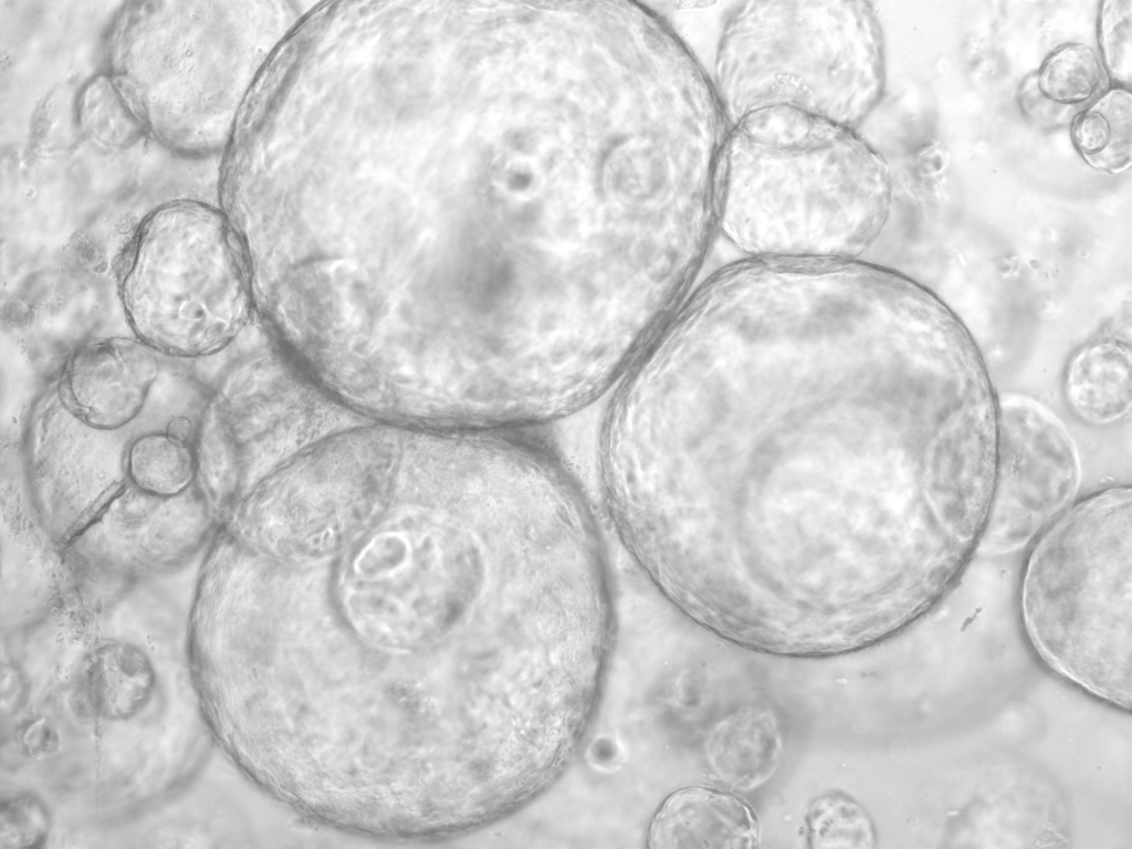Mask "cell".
Instances as JSON below:
<instances>
[{
  "label": "cell",
  "mask_w": 1132,
  "mask_h": 849,
  "mask_svg": "<svg viewBox=\"0 0 1132 849\" xmlns=\"http://www.w3.org/2000/svg\"><path fill=\"white\" fill-rule=\"evenodd\" d=\"M731 124L786 106L861 129L879 106L887 62L868 1H740L721 24L711 73Z\"/></svg>",
  "instance_id": "cell-2"
},
{
  "label": "cell",
  "mask_w": 1132,
  "mask_h": 849,
  "mask_svg": "<svg viewBox=\"0 0 1132 849\" xmlns=\"http://www.w3.org/2000/svg\"><path fill=\"white\" fill-rule=\"evenodd\" d=\"M125 430L83 422L56 391L34 409L23 479L38 522L62 549L127 483L124 457L133 433Z\"/></svg>",
  "instance_id": "cell-7"
},
{
  "label": "cell",
  "mask_w": 1132,
  "mask_h": 849,
  "mask_svg": "<svg viewBox=\"0 0 1132 849\" xmlns=\"http://www.w3.org/2000/svg\"><path fill=\"white\" fill-rule=\"evenodd\" d=\"M158 371L156 352L136 336L95 337L70 353L55 391L83 422L122 430L142 415Z\"/></svg>",
  "instance_id": "cell-8"
},
{
  "label": "cell",
  "mask_w": 1132,
  "mask_h": 849,
  "mask_svg": "<svg viewBox=\"0 0 1132 849\" xmlns=\"http://www.w3.org/2000/svg\"><path fill=\"white\" fill-rule=\"evenodd\" d=\"M1109 78L1096 51L1082 43L1057 46L1023 80L1017 104L1026 119L1044 130L1070 126L1108 90Z\"/></svg>",
  "instance_id": "cell-10"
},
{
  "label": "cell",
  "mask_w": 1132,
  "mask_h": 849,
  "mask_svg": "<svg viewBox=\"0 0 1132 849\" xmlns=\"http://www.w3.org/2000/svg\"><path fill=\"white\" fill-rule=\"evenodd\" d=\"M51 818L43 801L31 794L12 795L1 803L0 847L34 848L46 839Z\"/></svg>",
  "instance_id": "cell-18"
},
{
  "label": "cell",
  "mask_w": 1132,
  "mask_h": 849,
  "mask_svg": "<svg viewBox=\"0 0 1132 849\" xmlns=\"http://www.w3.org/2000/svg\"><path fill=\"white\" fill-rule=\"evenodd\" d=\"M217 524L196 484L161 499L127 482L63 548L66 572L81 593L123 590L185 566Z\"/></svg>",
  "instance_id": "cell-6"
},
{
  "label": "cell",
  "mask_w": 1132,
  "mask_h": 849,
  "mask_svg": "<svg viewBox=\"0 0 1132 849\" xmlns=\"http://www.w3.org/2000/svg\"><path fill=\"white\" fill-rule=\"evenodd\" d=\"M893 176L861 133L797 108L730 125L716 170V228L752 258L853 260L880 239Z\"/></svg>",
  "instance_id": "cell-1"
},
{
  "label": "cell",
  "mask_w": 1132,
  "mask_h": 849,
  "mask_svg": "<svg viewBox=\"0 0 1132 849\" xmlns=\"http://www.w3.org/2000/svg\"><path fill=\"white\" fill-rule=\"evenodd\" d=\"M154 685L153 665L137 646L104 641L84 663L74 694L75 706L90 719L127 720L147 704Z\"/></svg>",
  "instance_id": "cell-13"
},
{
  "label": "cell",
  "mask_w": 1132,
  "mask_h": 849,
  "mask_svg": "<svg viewBox=\"0 0 1132 849\" xmlns=\"http://www.w3.org/2000/svg\"><path fill=\"white\" fill-rule=\"evenodd\" d=\"M1107 329L1077 348L1063 373L1069 408L1083 421L1109 424L1131 408L1130 333Z\"/></svg>",
  "instance_id": "cell-11"
},
{
  "label": "cell",
  "mask_w": 1132,
  "mask_h": 849,
  "mask_svg": "<svg viewBox=\"0 0 1132 849\" xmlns=\"http://www.w3.org/2000/svg\"><path fill=\"white\" fill-rule=\"evenodd\" d=\"M116 281L133 333L166 356L214 355L250 318L243 254L221 218L202 207L167 208L146 220Z\"/></svg>",
  "instance_id": "cell-4"
},
{
  "label": "cell",
  "mask_w": 1132,
  "mask_h": 849,
  "mask_svg": "<svg viewBox=\"0 0 1132 849\" xmlns=\"http://www.w3.org/2000/svg\"><path fill=\"white\" fill-rule=\"evenodd\" d=\"M1132 97L1130 90L1108 88L1070 124L1072 144L1094 170L1115 175L1131 165Z\"/></svg>",
  "instance_id": "cell-15"
},
{
  "label": "cell",
  "mask_w": 1132,
  "mask_h": 849,
  "mask_svg": "<svg viewBox=\"0 0 1132 849\" xmlns=\"http://www.w3.org/2000/svg\"><path fill=\"white\" fill-rule=\"evenodd\" d=\"M23 683L12 665H2L1 673V706L2 712L14 710L22 699Z\"/></svg>",
  "instance_id": "cell-20"
},
{
  "label": "cell",
  "mask_w": 1132,
  "mask_h": 849,
  "mask_svg": "<svg viewBox=\"0 0 1132 849\" xmlns=\"http://www.w3.org/2000/svg\"><path fill=\"white\" fill-rule=\"evenodd\" d=\"M19 740L22 751L39 759L51 756L60 743L55 726L43 716L29 721L22 727Z\"/></svg>",
  "instance_id": "cell-19"
},
{
  "label": "cell",
  "mask_w": 1132,
  "mask_h": 849,
  "mask_svg": "<svg viewBox=\"0 0 1132 849\" xmlns=\"http://www.w3.org/2000/svg\"><path fill=\"white\" fill-rule=\"evenodd\" d=\"M650 848H755L759 829L741 798L708 787H685L659 807L647 836Z\"/></svg>",
  "instance_id": "cell-9"
},
{
  "label": "cell",
  "mask_w": 1132,
  "mask_h": 849,
  "mask_svg": "<svg viewBox=\"0 0 1132 849\" xmlns=\"http://www.w3.org/2000/svg\"><path fill=\"white\" fill-rule=\"evenodd\" d=\"M1026 633L1056 673L1131 708L1132 492L1098 491L1040 534L1020 589Z\"/></svg>",
  "instance_id": "cell-3"
},
{
  "label": "cell",
  "mask_w": 1132,
  "mask_h": 849,
  "mask_svg": "<svg viewBox=\"0 0 1132 849\" xmlns=\"http://www.w3.org/2000/svg\"><path fill=\"white\" fill-rule=\"evenodd\" d=\"M783 734L774 712L762 705L743 706L721 719L708 734L705 757L714 776L726 786L752 790L776 771Z\"/></svg>",
  "instance_id": "cell-12"
},
{
  "label": "cell",
  "mask_w": 1132,
  "mask_h": 849,
  "mask_svg": "<svg viewBox=\"0 0 1132 849\" xmlns=\"http://www.w3.org/2000/svg\"><path fill=\"white\" fill-rule=\"evenodd\" d=\"M196 429L172 418L164 429L132 434L124 457L127 482L161 499L177 497L196 482Z\"/></svg>",
  "instance_id": "cell-14"
},
{
  "label": "cell",
  "mask_w": 1132,
  "mask_h": 849,
  "mask_svg": "<svg viewBox=\"0 0 1132 849\" xmlns=\"http://www.w3.org/2000/svg\"><path fill=\"white\" fill-rule=\"evenodd\" d=\"M1081 479L1077 446L1062 421L1038 400H997L994 491L977 551L1023 548L1075 500Z\"/></svg>",
  "instance_id": "cell-5"
},
{
  "label": "cell",
  "mask_w": 1132,
  "mask_h": 849,
  "mask_svg": "<svg viewBox=\"0 0 1132 849\" xmlns=\"http://www.w3.org/2000/svg\"><path fill=\"white\" fill-rule=\"evenodd\" d=\"M1100 60L1115 87L1130 90L1132 77V1L1101 2L1098 14Z\"/></svg>",
  "instance_id": "cell-17"
},
{
  "label": "cell",
  "mask_w": 1132,
  "mask_h": 849,
  "mask_svg": "<svg viewBox=\"0 0 1132 849\" xmlns=\"http://www.w3.org/2000/svg\"><path fill=\"white\" fill-rule=\"evenodd\" d=\"M805 821L808 845L814 849H864L876 842L869 815L842 793L829 792L813 799Z\"/></svg>",
  "instance_id": "cell-16"
}]
</instances>
